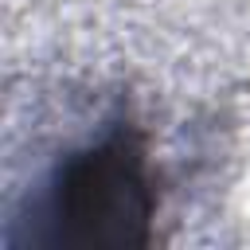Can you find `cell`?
Here are the masks:
<instances>
[{
    "label": "cell",
    "instance_id": "1",
    "mask_svg": "<svg viewBox=\"0 0 250 250\" xmlns=\"http://www.w3.org/2000/svg\"><path fill=\"white\" fill-rule=\"evenodd\" d=\"M148 215L145 180L137 152L125 145H105L70 164L59 188V219L82 227V238L94 242H129L133 227Z\"/></svg>",
    "mask_w": 250,
    "mask_h": 250
}]
</instances>
